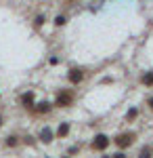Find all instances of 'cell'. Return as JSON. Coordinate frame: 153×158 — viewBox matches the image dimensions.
<instances>
[{"instance_id": "6da1fadb", "label": "cell", "mask_w": 153, "mask_h": 158, "mask_svg": "<svg viewBox=\"0 0 153 158\" xmlns=\"http://www.w3.org/2000/svg\"><path fill=\"white\" fill-rule=\"evenodd\" d=\"M116 148H120V150H126V148H130L134 141H136V133H132V131H128V133H120L116 135Z\"/></svg>"}, {"instance_id": "7a4b0ae2", "label": "cell", "mask_w": 153, "mask_h": 158, "mask_svg": "<svg viewBox=\"0 0 153 158\" xmlns=\"http://www.w3.org/2000/svg\"><path fill=\"white\" fill-rule=\"evenodd\" d=\"M73 103V93L71 91H59L57 97H55V106L57 108H69Z\"/></svg>"}, {"instance_id": "3957f363", "label": "cell", "mask_w": 153, "mask_h": 158, "mask_svg": "<svg viewBox=\"0 0 153 158\" xmlns=\"http://www.w3.org/2000/svg\"><path fill=\"white\" fill-rule=\"evenodd\" d=\"M109 143H111V139L107 137V135H96L92 139V150H96V152H105L107 148H109Z\"/></svg>"}, {"instance_id": "277c9868", "label": "cell", "mask_w": 153, "mask_h": 158, "mask_svg": "<svg viewBox=\"0 0 153 158\" xmlns=\"http://www.w3.org/2000/svg\"><path fill=\"white\" fill-rule=\"evenodd\" d=\"M84 78H86V72H84L82 68H71L69 74H67V80H69L71 85H80Z\"/></svg>"}, {"instance_id": "5b68a950", "label": "cell", "mask_w": 153, "mask_h": 158, "mask_svg": "<svg viewBox=\"0 0 153 158\" xmlns=\"http://www.w3.org/2000/svg\"><path fill=\"white\" fill-rule=\"evenodd\" d=\"M19 101H21V106L23 108H34V101H36V95H34V91H25L23 95L19 97Z\"/></svg>"}, {"instance_id": "8992f818", "label": "cell", "mask_w": 153, "mask_h": 158, "mask_svg": "<svg viewBox=\"0 0 153 158\" xmlns=\"http://www.w3.org/2000/svg\"><path fill=\"white\" fill-rule=\"evenodd\" d=\"M38 139H40L42 143H50V141L55 139V133H53V131H50L48 127H44V129L40 131V135H38Z\"/></svg>"}, {"instance_id": "52a82bcc", "label": "cell", "mask_w": 153, "mask_h": 158, "mask_svg": "<svg viewBox=\"0 0 153 158\" xmlns=\"http://www.w3.org/2000/svg\"><path fill=\"white\" fill-rule=\"evenodd\" d=\"M69 122H61L59 124V129H57V137H67L69 135Z\"/></svg>"}, {"instance_id": "ba28073f", "label": "cell", "mask_w": 153, "mask_h": 158, "mask_svg": "<svg viewBox=\"0 0 153 158\" xmlns=\"http://www.w3.org/2000/svg\"><path fill=\"white\" fill-rule=\"evenodd\" d=\"M141 82L145 86H153V72H145L141 76Z\"/></svg>"}, {"instance_id": "9c48e42d", "label": "cell", "mask_w": 153, "mask_h": 158, "mask_svg": "<svg viewBox=\"0 0 153 158\" xmlns=\"http://www.w3.org/2000/svg\"><path fill=\"white\" fill-rule=\"evenodd\" d=\"M4 146L6 148H17L19 146V137H17V135H9L6 141H4Z\"/></svg>"}, {"instance_id": "30bf717a", "label": "cell", "mask_w": 153, "mask_h": 158, "mask_svg": "<svg viewBox=\"0 0 153 158\" xmlns=\"http://www.w3.org/2000/svg\"><path fill=\"white\" fill-rule=\"evenodd\" d=\"M50 108H53V106H50L48 101H42V103L36 106V112H38V114H46V112H50Z\"/></svg>"}, {"instance_id": "8fae6325", "label": "cell", "mask_w": 153, "mask_h": 158, "mask_svg": "<svg viewBox=\"0 0 153 158\" xmlns=\"http://www.w3.org/2000/svg\"><path fill=\"white\" fill-rule=\"evenodd\" d=\"M136 116H139V110L136 108H130L128 112H126V120H134Z\"/></svg>"}, {"instance_id": "7c38bea8", "label": "cell", "mask_w": 153, "mask_h": 158, "mask_svg": "<svg viewBox=\"0 0 153 158\" xmlns=\"http://www.w3.org/2000/svg\"><path fill=\"white\" fill-rule=\"evenodd\" d=\"M65 23H67V17H65V15H59V17L55 19V25H57V27H63Z\"/></svg>"}, {"instance_id": "4fadbf2b", "label": "cell", "mask_w": 153, "mask_h": 158, "mask_svg": "<svg viewBox=\"0 0 153 158\" xmlns=\"http://www.w3.org/2000/svg\"><path fill=\"white\" fill-rule=\"evenodd\" d=\"M151 154H153V148H151V146H145V148L141 150V154H139V156L147 158V156H151Z\"/></svg>"}, {"instance_id": "5bb4252c", "label": "cell", "mask_w": 153, "mask_h": 158, "mask_svg": "<svg viewBox=\"0 0 153 158\" xmlns=\"http://www.w3.org/2000/svg\"><path fill=\"white\" fill-rule=\"evenodd\" d=\"M44 21H46V19H44V15H36L34 25H36V27H42V25H44Z\"/></svg>"}, {"instance_id": "9a60e30c", "label": "cell", "mask_w": 153, "mask_h": 158, "mask_svg": "<svg viewBox=\"0 0 153 158\" xmlns=\"http://www.w3.org/2000/svg\"><path fill=\"white\" fill-rule=\"evenodd\" d=\"M147 103H149V108L153 110V97H149V99H147Z\"/></svg>"}, {"instance_id": "2e32d148", "label": "cell", "mask_w": 153, "mask_h": 158, "mask_svg": "<svg viewBox=\"0 0 153 158\" xmlns=\"http://www.w3.org/2000/svg\"><path fill=\"white\" fill-rule=\"evenodd\" d=\"M0 127H2V116H0Z\"/></svg>"}]
</instances>
